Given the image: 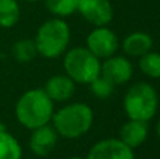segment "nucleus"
<instances>
[{
  "label": "nucleus",
  "instance_id": "aec40b11",
  "mask_svg": "<svg viewBox=\"0 0 160 159\" xmlns=\"http://www.w3.org/2000/svg\"><path fill=\"white\" fill-rule=\"evenodd\" d=\"M156 134H158V137L160 138V120L158 121V126H156Z\"/></svg>",
  "mask_w": 160,
  "mask_h": 159
},
{
  "label": "nucleus",
  "instance_id": "f257e3e1",
  "mask_svg": "<svg viewBox=\"0 0 160 159\" xmlns=\"http://www.w3.org/2000/svg\"><path fill=\"white\" fill-rule=\"evenodd\" d=\"M53 113V101L44 89L27 90L16 103V118L27 130H35L49 124Z\"/></svg>",
  "mask_w": 160,
  "mask_h": 159
},
{
  "label": "nucleus",
  "instance_id": "6e6552de",
  "mask_svg": "<svg viewBox=\"0 0 160 159\" xmlns=\"http://www.w3.org/2000/svg\"><path fill=\"white\" fill-rule=\"evenodd\" d=\"M86 159H135V155L119 138H107L94 144Z\"/></svg>",
  "mask_w": 160,
  "mask_h": 159
},
{
  "label": "nucleus",
  "instance_id": "4be33fe9",
  "mask_svg": "<svg viewBox=\"0 0 160 159\" xmlns=\"http://www.w3.org/2000/svg\"><path fill=\"white\" fill-rule=\"evenodd\" d=\"M69 159H84V158H80V156H73V158H69Z\"/></svg>",
  "mask_w": 160,
  "mask_h": 159
},
{
  "label": "nucleus",
  "instance_id": "f03ea898",
  "mask_svg": "<svg viewBox=\"0 0 160 159\" xmlns=\"http://www.w3.org/2000/svg\"><path fill=\"white\" fill-rule=\"evenodd\" d=\"M52 127L59 137L76 140L88 132L94 121V113L84 103H70L52 115Z\"/></svg>",
  "mask_w": 160,
  "mask_h": 159
},
{
  "label": "nucleus",
  "instance_id": "4468645a",
  "mask_svg": "<svg viewBox=\"0 0 160 159\" xmlns=\"http://www.w3.org/2000/svg\"><path fill=\"white\" fill-rule=\"evenodd\" d=\"M22 148L14 135L0 128V159H21Z\"/></svg>",
  "mask_w": 160,
  "mask_h": 159
},
{
  "label": "nucleus",
  "instance_id": "423d86ee",
  "mask_svg": "<svg viewBox=\"0 0 160 159\" xmlns=\"http://www.w3.org/2000/svg\"><path fill=\"white\" fill-rule=\"evenodd\" d=\"M86 48L98 59H105L117 54L119 41L112 30H110L107 25H102L90 31L86 39Z\"/></svg>",
  "mask_w": 160,
  "mask_h": 159
},
{
  "label": "nucleus",
  "instance_id": "ddd939ff",
  "mask_svg": "<svg viewBox=\"0 0 160 159\" xmlns=\"http://www.w3.org/2000/svg\"><path fill=\"white\" fill-rule=\"evenodd\" d=\"M153 47V39L145 31H135L131 33L129 35L125 37L124 42H122V49L127 55L133 56V58H139V56L145 55L146 52L152 51Z\"/></svg>",
  "mask_w": 160,
  "mask_h": 159
},
{
  "label": "nucleus",
  "instance_id": "1a4fd4ad",
  "mask_svg": "<svg viewBox=\"0 0 160 159\" xmlns=\"http://www.w3.org/2000/svg\"><path fill=\"white\" fill-rule=\"evenodd\" d=\"M100 75L107 78L110 82H112L115 86L125 85L133 75V66L129 62V59L125 56L112 55L110 58H105L101 64Z\"/></svg>",
  "mask_w": 160,
  "mask_h": 159
},
{
  "label": "nucleus",
  "instance_id": "412c9836",
  "mask_svg": "<svg viewBox=\"0 0 160 159\" xmlns=\"http://www.w3.org/2000/svg\"><path fill=\"white\" fill-rule=\"evenodd\" d=\"M22 2H27V3H35V2H38V0H22Z\"/></svg>",
  "mask_w": 160,
  "mask_h": 159
},
{
  "label": "nucleus",
  "instance_id": "20e7f679",
  "mask_svg": "<svg viewBox=\"0 0 160 159\" xmlns=\"http://www.w3.org/2000/svg\"><path fill=\"white\" fill-rule=\"evenodd\" d=\"M159 109L156 89L146 82H138L127 90L124 96V111L129 120L149 121Z\"/></svg>",
  "mask_w": 160,
  "mask_h": 159
},
{
  "label": "nucleus",
  "instance_id": "5701e85b",
  "mask_svg": "<svg viewBox=\"0 0 160 159\" xmlns=\"http://www.w3.org/2000/svg\"><path fill=\"white\" fill-rule=\"evenodd\" d=\"M2 127H3V126H2V123H0V128H2Z\"/></svg>",
  "mask_w": 160,
  "mask_h": 159
},
{
  "label": "nucleus",
  "instance_id": "a211bd4d",
  "mask_svg": "<svg viewBox=\"0 0 160 159\" xmlns=\"http://www.w3.org/2000/svg\"><path fill=\"white\" fill-rule=\"evenodd\" d=\"M139 69L149 78L160 79V54L149 51L139 56Z\"/></svg>",
  "mask_w": 160,
  "mask_h": 159
},
{
  "label": "nucleus",
  "instance_id": "f8f14e48",
  "mask_svg": "<svg viewBox=\"0 0 160 159\" xmlns=\"http://www.w3.org/2000/svg\"><path fill=\"white\" fill-rule=\"evenodd\" d=\"M149 134L148 121L141 120H128L119 130V140L129 148H138L146 141Z\"/></svg>",
  "mask_w": 160,
  "mask_h": 159
},
{
  "label": "nucleus",
  "instance_id": "9b49d317",
  "mask_svg": "<svg viewBox=\"0 0 160 159\" xmlns=\"http://www.w3.org/2000/svg\"><path fill=\"white\" fill-rule=\"evenodd\" d=\"M76 90V83L68 75H55L45 83L44 92L52 101H68Z\"/></svg>",
  "mask_w": 160,
  "mask_h": 159
},
{
  "label": "nucleus",
  "instance_id": "6ab92c4d",
  "mask_svg": "<svg viewBox=\"0 0 160 159\" xmlns=\"http://www.w3.org/2000/svg\"><path fill=\"white\" fill-rule=\"evenodd\" d=\"M88 86H90L91 93L98 99L110 97L114 93V89H115V85L108 80L107 78H104L102 75H98L94 80H91L90 83H88Z\"/></svg>",
  "mask_w": 160,
  "mask_h": 159
},
{
  "label": "nucleus",
  "instance_id": "f3484780",
  "mask_svg": "<svg viewBox=\"0 0 160 159\" xmlns=\"http://www.w3.org/2000/svg\"><path fill=\"white\" fill-rule=\"evenodd\" d=\"M79 0H45V7L53 17H65L78 11Z\"/></svg>",
  "mask_w": 160,
  "mask_h": 159
},
{
  "label": "nucleus",
  "instance_id": "7ed1b4c3",
  "mask_svg": "<svg viewBox=\"0 0 160 159\" xmlns=\"http://www.w3.org/2000/svg\"><path fill=\"white\" fill-rule=\"evenodd\" d=\"M37 51L47 59H56L66 52L70 42V28L63 18L53 17L39 25L34 38Z\"/></svg>",
  "mask_w": 160,
  "mask_h": 159
},
{
  "label": "nucleus",
  "instance_id": "9d476101",
  "mask_svg": "<svg viewBox=\"0 0 160 159\" xmlns=\"http://www.w3.org/2000/svg\"><path fill=\"white\" fill-rule=\"evenodd\" d=\"M30 137V149L37 156H48L58 142V132L55 131L52 126L45 124L35 130H31Z\"/></svg>",
  "mask_w": 160,
  "mask_h": 159
},
{
  "label": "nucleus",
  "instance_id": "dca6fc26",
  "mask_svg": "<svg viewBox=\"0 0 160 159\" xmlns=\"http://www.w3.org/2000/svg\"><path fill=\"white\" fill-rule=\"evenodd\" d=\"M11 54H13V58L17 62L27 64L38 55V51H37L34 39H20L13 45Z\"/></svg>",
  "mask_w": 160,
  "mask_h": 159
},
{
  "label": "nucleus",
  "instance_id": "0eeeda50",
  "mask_svg": "<svg viewBox=\"0 0 160 159\" xmlns=\"http://www.w3.org/2000/svg\"><path fill=\"white\" fill-rule=\"evenodd\" d=\"M78 11L94 27L108 25L114 17V8L110 0H79Z\"/></svg>",
  "mask_w": 160,
  "mask_h": 159
},
{
  "label": "nucleus",
  "instance_id": "2eb2a0df",
  "mask_svg": "<svg viewBox=\"0 0 160 159\" xmlns=\"http://www.w3.org/2000/svg\"><path fill=\"white\" fill-rule=\"evenodd\" d=\"M20 20V4L17 0H0V27L11 28Z\"/></svg>",
  "mask_w": 160,
  "mask_h": 159
},
{
  "label": "nucleus",
  "instance_id": "39448f33",
  "mask_svg": "<svg viewBox=\"0 0 160 159\" xmlns=\"http://www.w3.org/2000/svg\"><path fill=\"white\" fill-rule=\"evenodd\" d=\"M63 68L75 83L88 85L100 75L101 62L86 47H73L65 54Z\"/></svg>",
  "mask_w": 160,
  "mask_h": 159
}]
</instances>
